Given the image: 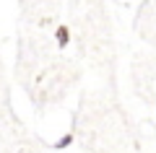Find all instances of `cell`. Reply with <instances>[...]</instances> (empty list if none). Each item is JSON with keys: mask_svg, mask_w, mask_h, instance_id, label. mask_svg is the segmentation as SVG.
Masks as SVG:
<instances>
[{"mask_svg": "<svg viewBox=\"0 0 156 153\" xmlns=\"http://www.w3.org/2000/svg\"><path fill=\"white\" fill-rule=\"evenodd\" d=\"M55 39H57V47L65 49L68 44H70V29H68L65 23H60V26H57V31H55Z\"/></svg>", "mask_w": 156, "mask_h": 153, "instance_id": "obj_1", "label": "cell"}, {"mask_svg": "<svg viewBox=\"0 0 156 153\" xmlns=\"http://www.w3.org/2000/svg\"><path fill=\"white\" fill-rule=\"evenodd\" d=\"M73 140H76V135H73V132H65V135H62L52 148H55V151H65V148H70V145H73Z\"/></svg>", "mask_w": 156, "mask_h": 153, "instance_id": "obj_2", "label": "cell"}]
</instances>
